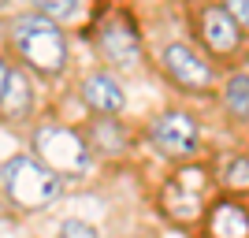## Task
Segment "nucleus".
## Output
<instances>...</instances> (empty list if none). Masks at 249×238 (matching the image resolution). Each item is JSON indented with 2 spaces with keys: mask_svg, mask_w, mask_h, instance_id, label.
Returning <instances> with one entry per match:
<instances>
[{
  "mask_svg": "<svg viewBox=\"0 0 249 238\" xmlns=\"http://www.w3.org/2000/svg\"><path fill=\"white\" fill-rule=\"evenodd\" d=\"M4 45L8 56L19 63L22 71L37 74L41 82H56L67 63H71V49H67V34L60 22L45 19L41 11H11L4 22Z\"/></svg>",
  "mask_w": 249,
  "mask_h": 238,
  "instance_id": "nucleus-1",
  "label": "nucleus"
},
{
  "mask_svg": "<svg viewBox=\"0 0 249 238\" xmlns=\"http://www.w3.org/2000/svg\"><path fill=\"white\" fill-rule=\"evenodd\" d=\"M0 194L15 212H45L63 197V179L52 175L34 153H11L0 164Z\"/></svg>",
  "mask_w": 249,
  "mask_h": 238,
  "instance_id": "nucleus-2",
  "label": "nucleus"
},
{
  "mask_svg": "<svg viewBox=\"0 0 249 238\" xmlns=\"http://www.w3.org/2000/svg\"><path fill=\"white\" fill-rule=\"evenodd\" d=\"M30 149L52 175L63 179V186L93 171V153H89V145L82 138V127L45 119L30 130Z\"/></svg>",
  "mask_w": 249,
  "mask_h": 238,
  "instance_id": "nucleus-3",
  "label": "nucleus"
},
{
  "mask_svg": "<svg viewBox=\"0 0 249 238\" xmlns=\"http://www.w3.org/2000/svg\"><path fill=\"white\" fill-rule=\"evenodd\" d=\"M208 186H212V175L205 164H178L175 175L160 190V212L175 223L201 220L208 208Z\"/></svg>",
  "mask_w": 249,
  "mask_h": 238,
  "instance_id": "nucleus-4",
  "label": "nucleus"
},
{
  "mask_svg": "<svg viewBox=\"0 0 249 238\" xmlns=\"http://www.w3.org/2000/svg\"><path fill=\"white\" fill-rule=\"evenodd\" d=\"M145 138L156 153L171 160V164H194V156L201 149V127L197 119L182 108H164L156 112L145 127Z\"/></svg>",
  "mask_w": 249,
  "mask_h": 238,
  "instance_id": "nucleus-5",
  "label": "nucleus"
},
{
  "mask_svg": "<svg viewBox=\"0 0 249 238\" xmlns=\"http://www.w3.org/2000/svg\"><path fill=\"white\" fill-rule=\"evenodd\" d=\"M97 56L104 60V71H134L142 63V34L126 11H112L93 26Z\"/></svg>",
  "mask_w": 249,
  "mask_h": 238,
  "instance_id": "nucleus-6",
  "label": "nucleus"
},
{
  "mask_svg": "<svg viewBox=\"0 0 249 238\" xmlns=\"http://www.w3.org/2000/svg\"><path fill=\"white\" fill-rule=\"evenodd\" d=\"M160 71L182 93H212L216 90V67L186 41H171L160 49Z\"/></svg>",
  "mask_w": 249,
  "mask_h": 238,
  "instance_id": "nucleus-7",
  "label": "nucleus"
},
{
  "mask_svg": "<svg viewBox=\"0 0 249 238\" xmlns=\"http://www.w3.org/2000/svg\"><path fill=\"white\" fill-rule=\"evenodd\" d=\"M197 41L208 49V56L216 60H231L246 41V30L231 19V11L219 0H205L197 8Z\"/></svg>",
  "mask_w": 249,
  "mask_h": 238,
  "instance_id": "nucleus-8",
  "label": "nucleus"
},
{
  "mask_svg": "<svg viewBox=\"0 0 249 238\" xmlns=\"http://www.w3.org/2000/svg\"><path fill=\"white\" fill-rule=\"evenodd\" d=\"M78 97L89 108V115H119L126 108V93H123V86H119V78L112 71H104V67H97V71H89L82 78Z\"/></svg>",
  "mask_w": 249,
  "mask_h": 238,
  "instance_id": "nucleus-9",
  "label": "nucleus"
},
{
  "mask_svg": "<svg viewBox=\"0 0 249 238\" xmlns=\"http://www.w3.org/2000/svg\"><path fill=\"white\" fill-rule=\"evenodd\" d=\"M201 223L205 238H249V208L238 197H216L208 201Z\"/></svg>",
  "mask_w": 249,
  "mask_h": 238,
  "instance_id": "nucleus-10",
  "label": "nucleus"
},
{
  "mask_svg": "<svg viewBox=\"0 0 249 238\" xmlns=\"http://www.w3.org/2000/svg\"><path fill=\"white\" fill-rule=\"evenodd\" d=\"M82 138L89 145L93 160L97 156L101 160H115V156H126V149H130V134H126V127L115 115H93L82 127Z\"/></svg>",
  "mask_w": 249,
  "mask_h": 238,
  "instance_id": "nucleus-11",
  "label": "nucleus"
},
{
  "mask_svg": "<svg viewBox=\"0 0 249 238\" xmlns=\"http://www.w3.org/2000/svg\"><path fill=\"white\" fill-rule=\"evenodd\" d=\"M223 108H227L231 119H238V123H249V71H231L223 78Z\"/></svg>",
  "mask_w": 249,
  "mask_h": 238,
  "instance_id": "nucleus-12",
  "label": "nucleus"
},
{
  "mask_svg": "<svg viewBox=\"0 0 249 238\" xmlns=\"http://www.w3.org/2000/svg\"><path fill=\"white\" fill-rule=\"evenodd\" d=\"M82 4H86V0H30L34 11H41L45 19L60 22V26L78 19V15H82Z\"/></svg>",
  "mask_w": 249,
  "mask_h": 238,
  "instance_id": "nucleus-13",
  "label": "nucleus"
},
{
  "mask_svg": "<svg viewBox=\"0 0 249 238\" xmlns=\"http://www.w3.org/2000/svg\"><path fill=\"white\" fill-rule=\"evenodd\" d=\"M219 183H223L227 194H249V156H234Z\"/></svg>",
  "mask_w": 249,
  "mask_h": 238,
  "instance_id": "nucleus-14",
  "label": "nucleus"
},
{
  "mask_svg": "<svg viewBox=\"0 0 249 238\" xmlns=\"http://www.w3.org/2000/svg\"><path fill=\"white\" fill-rule=\"evenodd\" d=\"M60 238H101V235H97V227L86 223V220H67L60 227Z\"/></svg>",
  "mask_w": 249,
  "mask_h": 238,
  "instance_id": "nucleus-15",
  "label": "nucleus"
},
{
  "mask_svg": "<svg viewBox=\"0 0 249 238\" xmlns=\"http://www.w3.org/2000/svg\"><path fill=\"white\" fill-rule=\"evenodd\" d=\"M219 4L231 11V19L238 22L242 30H249V0H219Z\"/></svg>",
  "mask_w": 249,
  "mask_h": 238,
  "instance_id": "nucleus-16",
  "label": "nucleus"
},
{
  "mask_svg": "<svg viewBox=\"0 0 249 238\" xmlns=\"http://www.w3.org/2000/svg\"><path fill=\"white\" fill-rule=\"evenodd\" d=\"M11 8H15V0H0V11H8V15H11Z\"/></svg>",
  "mask_w": 249,
  "mask_h": 238,
  "instance_id": "nucleus-17",
  "label": "nucleus"
}]
</instances>
